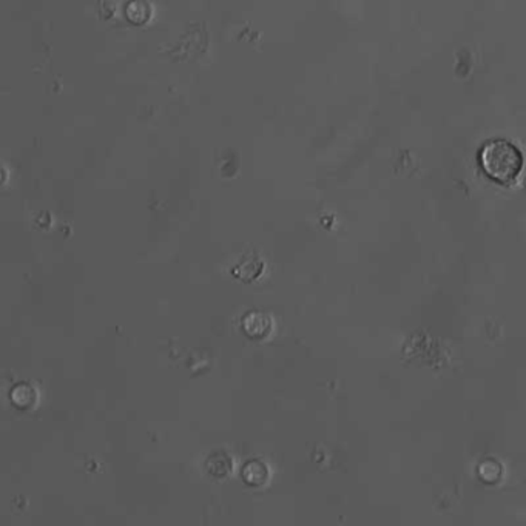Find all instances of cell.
Returning <instances> with one entry per match:
<instances>
[{
  "label": "cell",
  "instance_id": "cell-1",
  "mask_svg": "<svg viewBox=\"0 0 526 526\" xmlns=\"http://www.w3.org/2000/svg\"><path fill=\"white\" fill-rule=\"evenodd\" d=\"M480 158L485 173L500 184L514 181L523 167L520 150L506 139L488 140Z\"/></svg>",
  "mask_w": 526,
  "mask_h": 526
},
{
  "label": "cell",
  "instance_id": "cell-2",
  "mask_svg": "<svg viewBox=\"0 0 526 526\" xmlns=\"http://www.w3.org/2000/svg\"><path fill=\"white\" fill-rule=\"evenodd\" d=\"M525 185H526V180H525Z\"/></svg>",
  "mask_w": 526,
  "mask_h": 526
}]
</instances>
